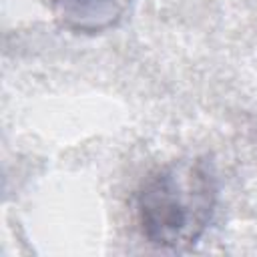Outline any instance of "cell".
I'll use <instances>...</instances> for the list:
<instances>
[{"label": "cell", "mask_w": 257, "mask_h": 257, "mask_svg": "<svg viewBox=\"0 0 257 257\" xmlns=\"http://www.w3.org/2000/svg\"><path fill=\"white\" fill-rule=\"evenodd\" d=\"M217 195V177L201 159L159 167L137 193V221L143 237L167 249L195 245L213 219Z\"/></svg>", "instance_id": "6da1fadb"}, {"label": "cell", "mask_w": 257, "mask_h": 257, "mask_svg": "<svg viewBox=\"0 0 257 257\" xmlns=\"http://www.w3.org/2000/svg\"><path fill=\"white\" fill-rule=\"evenodd\" d=\"M135 0H50L56 20L82 34H96L122 20Z\"/></svg>", "instance_id": "7a4b0ae2"}]
</instances>
